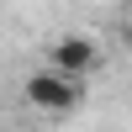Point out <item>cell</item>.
<instances>
[{
	"instance_id": "6da1fadb",
	"label": "cell",
	"mask_w": 132,
	"mask_h": 132,
	"mask_svg": "<svg viewBox=\"0 0 132 132\" xmlns=\"http://www.w3.org/2000/svg\"><path fill=\"white\" fill-rule=\"evenodd\" d=\"M27 106L42 111V116L74 111V106H79V79H69V74H58V69H37L27 79Z\"/></svg>"
},
{
	"instance_id": "7a4b0ae2",
	"label": "cell",
	"mask_w": 132,
	"mask_h": 132,
	"mask_svg": "<svg viewBox=\"0 0 132 132\" xmlns=\"http://www.w3.org/2000/svg\"><path fill=\"white\" fill-rule=\"evenodd\" d=\"M48 69L69 74V79H79V74H95L101 69V48H95L90 37H58L48 48Z\"/></svg>"
},
{
	"instance_id": "3957f363",
	"label": "cell",
	"mask_w": 132,
	"mask_h": 132,
	"mask_svg": "<svg viewBox=\"0 0 132 132\" xmlns=\"http://www.w3.org/2000/svg\"><path fill=\"white\" fill-rule=\"evenodd\" d=\"M127 48H132V16H127Z\"/></svg>"
}]
</instances>
